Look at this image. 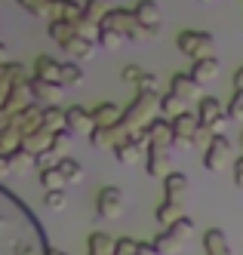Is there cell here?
I'll return each instance as SVG.
<instances>
[{
    "label": "cell",
    "mask_w": 243,
    "mask_h": 255,
    "mask_svg": "<svg viewBox=\"0 0 243 255\" xmlns=\"http://www.w3.org/2000/svg\"><path fill=\"white\" fill-rule=\"evenodd\" d=\"M151 243L157 246V252H160V255H176V252H182V246H185V240H182L176 231H160Z\"/></svg>",
    "instance_id": "obj_26"
},
{
    "label": "cell",
    "mask_w": 243,
    "mask_h": 255,
    "mask_svg": "<svg viewBox=\"0 0 243 255\" xmlns=\"http://www.w3.org/2000/svg\"><path fill=\"white\" fill-rule=\"evenodd\" d=\"M59 160H62V157L49 148V151H43V154H37V157H34V166L40 169V172H46V169H55V166H59Z\"/></svg>",
    "instance_id": "obj_39"
},
{
    "label": "cell",
    "mask_w": 243,
    "mask_h": 255,
    "mask_svg": "<svg viewBox=\"0 0 243 255\" xmlns=\"http://www.w3.org/2000/svg\"><path fill=\"white\" fill-rule=\"evenodd\" d=\"M200 3H213V0H200Z\"/></svg>",
    "instance_id": "obj_54"
},
{
    "label": "cell",
    "mask_w": 243,
    "mask_h": 255,
    "mask_svg": "<svg viewBox=\"0 0 243 255\" xmlns=\"http://www.w3.org/2000/svg\"><path fill=\"white\" fill-rule=\"evenodd\" d=\"M68 144H71V132H68V129H59V132L52 135V151L59 154V157L68 151Z\"/></svg>",
    "instance_id": "obj_41"
},
{
    "label": "cell",
    "mask_w": 243,
    "mask_h": 255,
    "mask_svg": "<svg viewBox=\"0 0 243 255\" xmlns=\"http://www.w3.org/2000/svg\"><path fill=\"white\" fill-rule=\"evenodd\" d=\"M188 74H191L200 86H203V83H210V80H216V77H219V59H216V56H210V59L194 62Z\"/></svg>",
    "instance_id": "obj_24"
},
{
    "label": "cell",
    "mask_w": 243,
    "mask_h": 255,
    "mask_svg": "<svg viewBox=\"0 0 243 255\" xmlns=\"http://www.w3.org/2000/svg\"><path fill=\"white\" fill-rule=\"evenodd\" d=\"M40 188H43V191H65V188H68V181H65V175L59 172V166L40 172Z\"/></svg>",
    "instance_id": "obj_35"
},
{
    "label": "cell",
    "mask_w": 243,
    "mask_h": 255,
    "mask_svg": "<svg viewBox=\"0 0 243 255\" xmlns=\"http://www.w3.org/2000/svg\"><path fill=\"white\" fill-rule=\"evenodd\" d=\"M234 185L243 191V154L237 157V163H234Z\"/></svg>",
    "instance_id": "obj_47"
},
{
    "label": "cell",
    "mask_w": 243,
    "mask_h": 255,
    "mask_svg": "<svg viewBox=\"0 0 243 255\" xmlns=\"http://www.w3.org/2000/svg\"><path fill=\"white\" fill-rule=\"evenodd\" d=\"M49 37L59 46H65L77 37V28H74V22H49Z\"/></svg>",
    "instance_id": "obj_32"
},
{
    "label": "cell",
    "mask_w": 243,
    "mask_h": 255,
    "mask_svg": "<svg viewBox=\"0 0 243 255\" xmlns=\"http://www.w3.org/2000/svg\"><path fill=\"white\" fill-rule=\"evenodd\" d=\"M117 255H139V240H133V237H120L117 240Z\"/></svg>",
    "instance_id": "obj_42"
},
{
    "label": "cell",
    "mask_w": 243,
    "mask_h": 255,
    "mask_svg": "<svg viewBox=\"0 0 243 255\" xmlns=\"http://www.w3.org/2000/svg\"><path fill=\"white\" fill-rule=\"evenodd\" d=\"M176 46H179V52H185L188 59L200 62V59H210V56H213L216 40H213V34H207V31H182L179 37H176Z\"/></svg>",
    "instance_id": "obj_3"
},
{
    "label": "cell",
    "mask_w": 243,
    "mask_h": 255,
    "mask_svg": "<svg viewBox=\"0 0 243 255\" xmlns=\"http://www.w3.org/2000/svg\"><path fill=\"white\" fill-rule=\"evenodd\" d=\"M194 114H197L200 126H207L213 135H225V108H222L219 99L203 96V99L197 102V111H194Z\"/></svg>",
    "instance_id": "obj_4"
},
{
    "label": "cell",
    "mask_w": 243,
    "mask_h": 255,
    "mask_svg": "<svg viewBox=\"0 0 243 255\" xmlns=\"http://www.w3.org/2000/svg\"><path fill=\"white\" fill-rule=\"evenodd\" d=\"M43 206L52 209V212L68 209V194L65 191H43Z\"/></svg>",
    "instance_id": "obj_37"
},
{
    "label": "cell",
    "mask_w": 243,
    "mask_h": 255,
    "mask_svg": "<svg viewBox=\"0 0 243 255\" xmlns=\"http://www.w3.org/2000/svg\"><path fill=\"white\" fill-rule=\"evenodd\" d=\"M200 89H203V86H200L191 74H176V77H173V83H170V93H173V96H179L182 102H188V105L203 99V96H200Z\"/></svg>",
    "instance_id": "obj_15"
},
{
    "label": "cell",
    "mask_w": 243,
    "mask_h": 255,
    "mask_svg": "<svg viewBox=\"0 0 243 255\" xmlns=\"http://www.w3.org/2000/svg\"><path fill=\"white\" fill-rule=\"evenodd\" d=\"M126 138H129V129L123 123H117V126H96L92 135H89V144L92 148H111L114 151L117 144H123Z\"/></svg>",
    "instance_id": "obj_7"
},
{
    "label": "cell",
    "mask_w": 243,
    "mask_h": 255,
    "mask_svg": "<svg viewBox=\"0 0 243 255\" xmlns=\"http://www.w3.org/2000/svg\"><path fill=\"white\" fill-rule=\"evenodd\" d=\"M133 12H136V19L148 28V34H151V37H154V34H160V28H163V15H160V6L154 3V0H139Z\"/></svg>",
    "instance_id": "obj_11"
},
{
    "label": "cell",
    "mask_w": 243,
    "mask_h": 255,
    "mask_svg": "<svg viewBox=\"0 0 243 255\" xmlns=\"http://www.w3.org/2000/svg\"><path fill=\"white\" fill-rule=\"evenodd\" d=\"M228 120H243V93H234L228 105Z\"/></svg>",
    "instance_id": "obj_43"
},
{
    "label": "cell",
    "mask_w": 243,
    "mask_h": 255,
    "mask_svg": "<svg viewBox=\"0 0 243 255\" xmlns=\"http://www.w3.org/2000/svg\"><path fill=\"white\" fill-rule=\"evenodd\" d=\"M31 93H34V102L40 108H59L62 96H65V86L59 83H43V80H31Z\"/></svg>",
    "instance_id": "obj_10"
},
{
    "label": "cell",
    "mask_w": 243,
    "mask_h": 255,
    "mask_svg": "<svg viewBox=\"0 0 243 255\" xmlns=\"http://www.w3.org/2000/svg\"><path fill=\"white\" fill-rule=\"evenodd\" d=\"M59 172L65 175V181H68V185H80V181H83V175H86L83 163H80V160H71V157H62V160H59Z\"/></svg>",
    "instance_id": "obj_29"
},
{
    "label": "cell",
    "mask_w": 243,
    "mask_h": 255,
    "mask_svg": "<svg viewBox=\"0 0 243 255\" xmlns=\"http://www.w3.org/2000/svg\"><path fill=\"white\" fill-rule=\"evenodd\" d=\"M210 141H213V132L207 129V126H200L197 135H194V144H197V148H210Z\"/></svg>",
    "instance_id": "obj_45"
},
{
    "label": "cell",
    "mask_w": 243,
    "mask_h": 255,
    "mask_svg": "<svg viewBox=\"0 0 243 255\" xmlns=\"http://www.w3.org/2000/svg\"><path fill=\"white\" fill-rule=\"evenodd\" d=\"M111 9H114V6H111V0H86V3H83V15H86V19H92L96 25H102L108 19Z\"/></svg>",
    "instance_id": "obj_30"
},
{
    "label": "cell",
    "mask_w": 243,
    "mask_h": 255,
    "mask_svg": "<svg viewBox=\"0 0 243 255\" xmlns=\"http://www.w3.org/2000/svg\"><path fill=\"white\" fill-rule=\"evenodd\" d=\"M123 80L136 86V93H157L160 86V77L154 74V71H148L142 65H126L123 68Z\"/></svg>",
    "instance_id": "obj_8"
},
{
    "label": "cell",
    "mask_w": 243,
    "mask_h": 255,
    "mask_svg": "<svg viewBox=\"0 0 243 255\" xmlns=\"http://www.w3.org/2000/svg\"><path fill=\"white\" fill-rule=\"evenodd\" d=\"M197 129H200V120H197V114H191V111L173 120V132H176V135H182V138H191V141H194Z\"/></svg>",
    "instance_id": "obj_28"
},
{
    "label": "cell",
    "mask_w": 243,
    "mask_h": 255,
    "mask_svg": "<svg viewBox=\"0 0 243 255\" xmlns=\"http://www.w3.org/2000/svg\"><path fill=\"white\" fill-rule=\"evenodd\" d=\"M62 49L68 52V62H77V65H83V62H92V59H96L99 43L83 40V37H74V40H71V43H65Z\"/></svg>",
    "instance_id": "obj_17"
},
{
    "label": "cell",
    "mask_w": 243,
    "mask_h": 255,
    "mask_svg": "<svg viewBox=\"0 0 243 255\" xmlns=\"http://www.w3.org/2000/svg\"><path fill=\"white\" fill-rule=\"evenodd\" d=\"M120 43H123V37H120L117 31H111V28H102L99 31V46L102 49H117Z\"/></svg>",
    "instance_id": "obj_40"
},
{
    "label": "cell",
    "mask_w": 243,
    "mask_h": 255,
    "mask_svg": "<svg viewBox=\"0 0 243 255\" xmlns=\"http://www.w3.org/2000/svg\"><path fill=\"white\" fill-rule=\"evenodd\" d=\"M92 129H96V120H92V111H86V108L74 105L68 108V132L74 135H92Z\"/></svg>",
    "instance_id": "obj_16"
},
{
    "label": "cell",
    "mask_w": 243,
    "mask_h": 255,
    "mask_svg": "<svg viewBox=\"0 0 243 255\" xmlns=\"http://www.w3.org/2000/svg\"><path fill=\"white\" fill-rule=\"evenodd\" d=\"M96 209H99L102 218H120V212H123V194H120V188H114V185L102 188L99 197H96Z\"/></svg>",
    "instance_id": "obj_9"
},
{
    "label": "cell",
    "mask_w": 243,
    "mask_h": 255,
    "mask_svg": "<svg viewBox=\"0 0 243 255\" xmlns=\"http://www.w3.org/2000/svg\"><path fill=\"white\" fill-rule=\"evenodd\" d=\"M46 255H68V252H62V249H49Z\"/></svg>",
    "instance_id": "obj_51"
},
{
    "label": "cell",
    "mask_w": 243,
    "mask_h": 255,
    "mask_svg": "<svg viewBox=\"0 0 243 255\" xmlns=\"http://www.w3.org/2000/svg\"><path fill=\"white\" fill-rule=\"evenodd\" d=\"M170 148H148V157H145V172L148 178H166L170 175Z\"/></svg>",
    "instance_id": "obj_12"
},
{
    "label": "cell",
    "mask_w": 243,
    "mask_h": 255,
    "mask_svg": "<svg viewBox=\"0 0 243 255\" xmlns=\"http://www.w3.org/2000/svg\"><path fill=\"white\" fill-rule=\"evenodd\" d=\"M240 151H243V132H240Z\"/></svg>",
    "instance_id": "obj_52"
},
{
    "label": "cell",
    "mask_w": 243,
    "mask_h": 255,
    "mask_svg": "<svg viewBox=\"0 0 243 255\" xmlns=\"http://www.w3.org/2000/svg\"><path fill=\"white\" fill-rule=\"evenodd\" d=\"M182 114H188V102H182L179 96H173V93H166V96H160V117H166V120H176V117H182Z\"/></svg>",
    "instance_id": "obj_27"
},
{
    "label": "cell",
    "mask_w": 243,
    "mask_h": 255,
    "mask_svg": "<svg viewBox=\"0 0 243 255\" xmlns=\"http://www.w3.org/2000/svg\"><path fill=\"white\" fill-rule=\"evenodd\" d=\"M9 163H12V172H15V175H28L31 169H37V166H34V154H28L25 148L12 151V154H9Z\"/></svg>",
    "instance_id": "obj_33"
},
{
    "label": "cell",
    "mask_w": 243,
    "mask_h": 255,
    "mask_svg": "<svg viewBox=\"0 0 243 255\" xmlns=\"http://www.w3.org/2000/svg\"><path fill=\"white\" fill-rule=\"evenodd\" d=\"M173 148H194V141H191V138H182V135H176V138H173Z\"/></svg>",
    "instance_id": "obj_49"
},
{
    "label": "cell",
    "mask_w": 243,
    "mask_h": 255,
    "mask_svg": "<svg viewBox=\"0 0 243 255\" xmlns=\"http://www.w3.org/2000/svg\"><path fill=\"white\" fill-rule=\"evenodd\" d=\"M18 6H25L31 15H37V19H49V3L52 0H15Z\"/></svg>",
    "instance_id": "obj_38"
},
{
    "label": "cell",
    "mask_w": 243,
    "mask_h": 255,
    "mask_svg": "<svg viewBox=\"0 0 243 255\" xmlns=\"http://www.w3.org/2000/svg\"><path fill=\"white\" fill-rule=\"evenodd\" d=\"M102 28L117 31L120 37L129 40V43H142V40L151 37V34H148V28L136 19V12H133V9H111V12H108V19L102 22Z\"/></svg>",
    "instance_id": "obj_2"
},
{
    "label": "cell",
    "mask_w": 243,
    "mask_h": 255,
    "mask_svg": "<svg viewBox=\"0 0 243 255\" xmlns=\"http://www.w3.org/2000/svg\"><path fill=\"white\" fill-rule=\"evenodd\" d=\"M0 46H3V34H0Z\"/></svg>",
    "instance_id": "obj_53"
},
{
    "label": "cell",
    "mask_w": 243,
    "mask_h": 255,
    "mask_svg": "<svg viewBox=\"0 0 243 255\" xmlns=\"http://www.w3.org/2000/svg\"><path fill=\"white\" fill-rule=\"evenodd\" d=\"M74 28H77V37H83V40H92V43H99V31H102V25H96L92 19L80 15V19L74 22Z\"/></svg>",
    "instance_id": "obj_36"
},
{
    "label": "cell",
    "mask_w": 243,
    "mask_h": 255,
    "mask_svg": "<svg viewBox=\"0 0 243 255\" xmlns=\"http://www.w3.org/2000/svg\"><path fill=\"white\" fill-rule=\"evenodd\" d=\"M83 15V6L77 0H52L49 3V22H77Z\"/></svg>",
    "instance_id": "obj_18"
},
{
    "label": "cell",
    "mask_w": 243,
    "mask_h": 255,
    "mask_svg": "<svg viewBox=\"0 0 243 255\" xmlns=\"http://www.w3.org/2000/svg\"><path fill=\"white\" fill-rule=\"evenodd\" d=\"M203 249H207V255H231V243L222 228H210L207 234H203Z\"/></svg>",
    "instance_id": "obj_21"
},
{
    "label": "cell",
    "mask_w": 243,
    "mask_h": 255,
    "mask_svg": "<svg viewBox=\"0 0 243 255\" xmlns=\"http://www.w3.org/2000/svg\"><path fill=\"white\" fill-rule=\"evenodd\" d=\"M31 74L37 80H43V83H59L62 86V62H55L52 56H37Z\"/></svg>",
    "instance_id": "obj_14"
},
{
    "label": "cell",
    "mask_w": 243,
    "mask_h": 255,
    "mask_svg": "<svg viewBox=\"0 0 243 255\" xmlns=\"http://www.w3.org/2000/svg\"><path fill=\"white\" fill-rule=\"evenodd\" d=\"M43 129H49V132L68 129V111H62V108H43Z\"/></svg>",
    "instance_id": "obj_31"
},
{
    "label": "cell",
    "mask_w": 243,
    "mask_h": 255,
    "mask_svg": "<svg viewBox=\"0 0 243 255\" xmlns=\"http://www.w3.org/2000/svg\"><path fill=\"white\" fill-rule=\"evenodd\" d=\"M92 120H96V126H117L123 120V111L114 102H102L92 108Z\"/></svg>",
    "instance_id": "obj_23"
},
{
    "label": "cell",
    "mask_w": 243,
    "mask_h": 255,
    "mask_svg": "<svg viewBox=\"0 0 243 255\" xmlns=\"http://www.w3.org/2000/svg\"><path fill=\"white\" fill-rule=\"evenodd\" d=\"M185 194H188V175H185V172H170L163 178V200L182 203Z\"/></svg>",
    "instance_id": "obj_19"
},
{
    "label": "cell",
    "mask_w": 243,
    "mask_h": 255,
    "mask_svg": "<svg viewBox=\"0 0 243 255\" xmlns=\"http://www.w3.org/2000/svg\"><path fill=\"white\" fill-rule=\"evenodd\" d=\"M231 151H234V144L225 135H213L210 148L203 151V166H207L210 172H222L225 169V160L231 157Z\"/></svg>",
    "instance_id": "obj_6"
},
{
    "label": "cell",
    "mask_w": 243,
    "mask_h": 255,
    "mask_svg": "<svg viewBox=\"0 0 243 255\" xmlns=\"http://www.w3.org/2000/svg\"><path fill=\"white\" fill-rule=\"evenodd\" d=\"M9 175H15L12 172V163H9V154H0V181H6Z\"/></svg>",
    "instance_id": "obj_46"
},
{
    "label": "cell",
    "mask_w": 243,
    "mask_h": 255,
    "mask_svg": "<svg viewBox=\"0 0 243 255\" xmlns=\"http://www.w3.org/2000/svg\"><path fill=\"white\" fill-rule=\"evenodd\" d=\"M234 86H237V93H243V65L234 71Z\"/></svg>",
    "instance_id": "obj_50"
},
{
    "label": "cell",
    "mask_w": 243,
    "mask_h": 255,
    "mask_svg": "<svg viewBox=\"0 0 243 255\" xmlns=\"http://www.w3.org/2000/svg\"><path fill=\"white\" fill-rule=\"evenodd\" d=\"M170 231H176V234L182 237V240H188V237L194 234V222H191V218H188V215H185V218H182V222H176V228H170Z\"/></svg>",
    "instance_id": "obj_44"
},
{
    "label": "cell",
    "mask_w": 243,
    "mask_h": 255,
    "mask_svg": "<svg viewBox=\"0 0 243 255\" xmlns=\"http://www.w3.org/2000/svg\"><path fill=\"white\" fill-rule=\"evenodd\" d=\"M86 80V71L77 62H62V86H80Z\"/></svg>",
    "instance_id": "obj_34"
},
{
    "label": "cell",
    "mask_w": 243,
    "mask_h": 255,
    "mask_svg": "<svg viewBox=\"0 0 243 255\" xmlns=\"http://www.w3.org/2000/svg\"><path fill=\"white\" fill-rule=\"evenodd\" d=\"M148 135L145 132H136V135H129L123 144H117L114 148V157H117V163L120 166H133V163H139L142 157H148Z\"/></svg>",
    "instance_id": "obj_5"
},
{
    "label": "cell",
    "mask_w": 243,
    "mask_h": 255,
    "mask_svg": "<svg viewBox=\"0 0 243 255\" xmlns=\"http://www.w3.org/2000/svg\"><path fill=\"white\" fill-rule=\"evenodd\" d=\"M145 135H148V144H151V148H173V138H176L173 123L166 120V117H157V120L145 129Z\"/></svg>",
    "instance_id": "obj_13"
},
{
    "label": "cell",
    "mask_w": 243,
    "mask_h": 255,
    "mask_svg": "<svg viewBox=\"0 0 243 255\" xmlns=\"http://www.w3.org/2000/svg\"><path fill=\"white\" fill-rule=\"evenodd\" d=\"M52 135L55 132H49V129H43V126H40V129H37V132H31L25 141H22V148L28 151V154H43V151H49L52 148Z\"/></svg>",
    "instance_id": "obj_25"
},
{
    "label": "cell",
    "mask_w": 243,
    "mask_h": 255,
    "mask_svg": "<svg viewBox=\"0 0 243 255\" xmlns=\"http://www.w3.org/2000/svg\"><path fill=\"white\" fill-rule=\"evenodd\" d=\"M160 111V99L154 96V93H136V99H133V105L123 111V126L129 129V135H136V132H145L148 126H151Z\"/></svg>",
    "instance_id": "obj_1"
},
{
    "label": "cell",
    "mask_w": 243,
    "mask_h": 255,
    "mask_svg": "<svg viewBox=\"0 0 243 255\" xmlns=\"http://www.w3.org/2000/svg\"><path fill=\"white\" fill-rule=\"evenodd\" d=\"M86 255H117V240H114V237H108L105 231L89 234V240H86Z\"/></svg>",
    "instance_id": "obj_22"
},
{
    "label": "cell",
    "mask_w": 243,
    "mask_h": 255,
    "mask_svg": "<svg viewBox=\"0 0 243 255\" xmlns=\"http://www.w3.org/2000/svg\"><path fill=\"white\" fill-rule=\"evenodd\" d=\"M139 255H160L154 243H139Z\"/></svg>",
    "instance_id": "obj_48"
},
{
    "label": "cell",
    "mask_w": 243,
    "mask_h": 255,
    "mask_svg": "<svg viewBox=\"0 0 243 255\" xmlns=\"http://www.w3.org/2000/svg\"><path fill=\"white\" fill-rule=\"evenodd\" d=\"M154 218H157V225L163 231H170V228H176V222L185 218V209H182V203H170V200H163V203L154 209Z\"/></svg>",
    "instance_id": "obj_20"
}]
</instances>
